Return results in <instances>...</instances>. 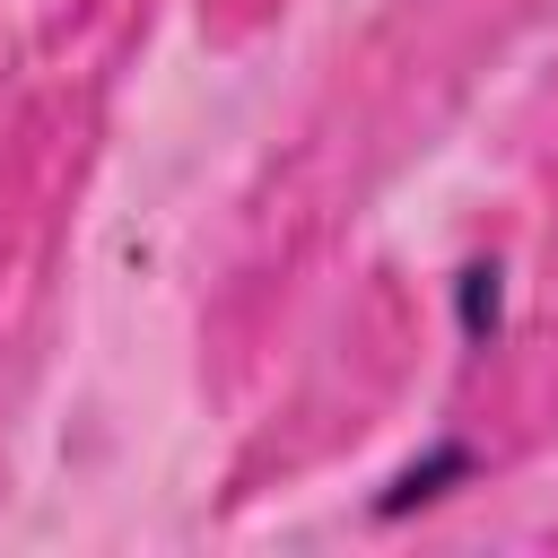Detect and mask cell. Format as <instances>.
Masks as SVG:
<instances>
[{"instance_id": "6da1fadb", "label": "cell", "mask_w": 558, "mask_h": 558, "mask_svg": "<svg viewBox=\"0 0 558 558\" xmlns=\"http://www.w3.org/2000/svg\"><path fill=\"white\" fill-rule=\"evenodd\" d=\"M471 471H480V453H471L462 436H436V445H427L418 462H401V471H392V480L375 488V523H401V514L436 506V497H445V488H462Z\"/></svg>"}, {"instance_id": "7a4b0ae2", "label": "cell", "mask_w": 558, "mask_h": 558, "mask_svg": "<svg viewBox=\"0 0 558 558\" xmlns=\"http://www.w3.org/2000/svg\"><path fill=\"white\" fill-rule=\"evenodd\" d=\"M453 323H462L471 349H488V340L506 331V262H497V253H480V262L453 270Z\"/></svg>"}]
</instances>
